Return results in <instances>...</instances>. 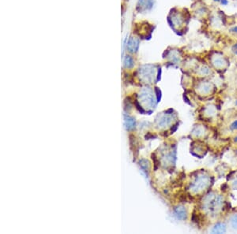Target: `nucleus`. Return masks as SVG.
<instances>
[{
    "label": "nucleus",
    "instance_id": "6e6552de",
    "mask_svg": "<svg viewBox=\"0 0 237 234\" xmlns=\"http://www.w3.org/2000/svg\"><path fill=\"white\" fill-rule=\"evenodd\" d=\"M225 232H226V227L225 224L223 223L217 224L212 230V232L214 233H224Z\"/></svg>",
    "mask_w": 237,
    "mask_h": 234
},
{
    "label": "nucleus",
    "instance_id": "f3484780",
    "mask_svg": "<svg viewBox=\"0 0 237 234\" xmlns=\"http://www.w3.org/2000/svg\"><path fill=\"white\" fill-rule=\"evenodd\" d=\"M178 126H179V124L177 123L176 125H175V126L172 128V129H171V131H172V133H174V132L176 131L177 129H178Z\"/></svg>",
    "mask_w": 237,
    "mask_h": 234
},
{
    "label": "nucleus",
    "instance_id": "1a4fd4ad",
    "mask_svg": "<svg viewBox=\"0 0 237 234\" xmlns=\"http://www.w3.org/2000/svg\"><path fill=\"white\" fill-rule=\"evenodd\" d=\"M197 73H198L200 76H206L208 75V74H210V69L207 65H201V66H198Z\"/></svg>",
    "mask_w": 237,
    "mask_h": 234
},
{
    "label": "nucleus",
    "instance_id": "393cba45",
    "mask_svg": "<svg viewBox=\"0 0 237 234\" xmlns=\"http://www.w3.org/2000/svg\"><path fill=\"white\" fill-rule=\"evenodd\" d=\"M235 54L237 55V50H235Z\"/></svg>",
    "mask_w": 237,
    "mask_h": 234
},
{
    "label": "nucleus",
    "instance_id": "f8f14e48",
    "mask_svg": "<svg viewBox=\"0 0 237 234\" xmlns=\"http://www.w3.org/2000/svg\"><path fill=\"white\" fill-rule=\"evenodd\" d=\"M231 223L232 226L234 227L235 229H237V215L233 216L231 219Z\"/></svg>",
    "mask_w": 237,
    "mask_h": 234
},
{
    "label": "nucleus",
    "instance_id": "4468645a",
    "mask_svg": "<svg viewBox=\"0 0 237 234\" xmlns=\"http://www.w3.org/2000/svg\"><path fill=\"white\" fill-rule=\"evenodd\" d=\"M155 92H156V94H157V102H160V100H161V90H160V89L158 88H157V87H156V88H155Z\"/></svg>",
    "mask_w": 237,
    "mask_h": 234
},
{
    "label": "nucleus",
    "instance_id": "412c9836",
    "mask_svg": "<svg viewBox=\"0 0 237 234\" xmlns=\"http://www.w3.org/2000/svg\"><path fill=\"white\" fill-rule=\"evenodd\" d=\"M227 188H228V184H223L222 186H221V190L225 191L227 189Z\"/></svg>",
    "mask_w": 237,
    "mask_h": 234
},
{
    "label": "nucleus",
    "instance_id": "423d86ee",
    "mask_svg": "<svg viewBox=\"0 0 237 234\" xmlns=\"http://www.w3.org/2000/svg\"><path fill=\"white\" fill-rule=\"evenodd\" d=\"M175 213L176 214L177 217L180 220H184L187 218V211L184 207L179 206L175 209Z\"/></svg>",
    "mask_w": 237,
    "mask_h": 234
},
{
    "label": "nucleus",
    "instance_id": "20e7f679",
    "mask_svg": "<svg viewBox=\"0 0 237 234\" xmlns=\"http://www.w3.org/2000/svg\"><path fill=\"white\" fill-rule=\"evenodd\" d=\"M209 25L215 30H220L225 25V19L220 13H211L208 17Z\"/></svg>",
    "mask_w": 237,
    "mask_h": 234
},
{
    "label": "nucleus",
    "instance_id": "a211bd4d",
    "mask_svg": "<svg viewBox=\"0 0 237 234\" xmlns=\"http://www.w3.org/2000/svg\"><path fill=\"white\" fill-rule=\"evenodd\" d=\"M231 128L232 129H237V121H234L232 124Z\"/></svg>",
    "mask_w": 237,
    "mask_h": 234
},
{
    "label": "nucleus",
    "instance_id": "b1692460",
    "mask_svg": "<svg viewBox=\"0 0 237 234\" xmlns=\"http://www.w3.org/2000/svg\"><path fill=\"white\" fill-rule=\"evenodd\" d=\"M234 142L237 143V136H235V138H234Z\"/></svg>",
    "mask_w": 237,
    "mask_h": 234
},
{
    "label": "nucleus",
    "instance_id": "0eeeda50",
    "mask_svg": "<svg viewBox=\"0 0 237 234\" xmlns=\"http://www.w3.org/2000/svg\"><path fill=\"white\" fill-rule=\"evenodd\" d=\"M153 6V0H139V7L142 10H147Z\"/></svg>",
    "mask_w": 237,
    "mask_h": 234
},
{
    "label": "nucleus",
    "instance_id": "6ab92c4d",
    "mask_svg": "<svg viewBox=\"0 0 237 234\" xmlns=\"http://www.w3.org/2000/svg\"><path fill=\"white\" fill-rule=\"evenodd\" d=\"M183 98H184V100H185V102H187V104H189V105H191V102H190V100H189V99L187 98V96H185V95H184V96H183Z\"/></svg>",
    "mask_w": 237,
    "mask_h": 234
},
{
    "label": "nucleus",
    "instance_id": "5701e85b",
    "mask_svg": "<svg viewBox=\"0 0 237 234\" xmlns=\"http://www.w3.org/2000/svg\"><path fill=\"white\" fill-rule=\"evenodd\" d=\"M233 185H234V187H235V188H236L237 187V181H234V183H233Z\"/></svg>",
    "mask_w": 237,
    "mask_h": 234
},
{
    "label": "nucleus",
    "instance_id": "aec40b11",
    "mask_svg": "<svg viewBox=\"0 0 237 234\" xmlns=\"http://www.w3.org/2000/svg\"><path fill=\"white\" fill-rule=\"evenodd\" d=\"M173 112H174V110H173V109H172V108L168 109V111H165V113L168 114H172V113H173Z\"/></svg>",
    "mask_w": 237,
    "mask_h": 234
},
{
    "label": "nucleus",
    "instance_id": "9b49d317",
    "mask_svg": "<svg viewBox=\"0 0 237 234\" xmlns=\"http://www.w3.org/2000/svg\"><path fill=\"white\" fill-rule=\"evenodd\" d=\"M152 159H153V163H154V170H157V169H158V167H159L160 163L157 160V159L155 154H153V155H152Z\"/></svg>",
    "mask_w": 237,
    "mask_h": 234
},
{
    "label": "nucleus",
    "instance_id": "f257e3e1",
    "mask_svg": "<svg viewBox=\"0 0 237 234\" xmlns=\"http://www.w3.org/2000/svg\"><path fill=\"white\" fill-rule=\"evenodd\" d=\"M191 14L187 9L180 8L177 9L176 11H174L171 14V25L176 31L179 32L186 31V29L188 26L190 21Z\"/></svg>",
    "mask_w": 237,
    "mask_h": 234
},
{
    "label": "nucleus",
    "instance_id": "2eb2a0df",
    "mask_svg": "<svg viewBox=\"0 0 237 234\" xmlns=\"http://www.w3.org/2000/svg\"><path fill=\"white\" fill-rule=\"evenodd\" d=\"M229 32L234 35H237V25H233L229 29Z\"/></svg>",
    "mask_w": 237,
    "mask_h": 234
},
{
    "label": "nucleus",
    "instance_id": "dca6fc26",
    "mask_svg": "<svg viewBox=\"0 0 237 234\" xmlns=\"http://www.w3.org/2000/svg\"><path fill=\"white\" fill-rule=\"evenodd\" d=\"M156 137H157V136H156L155 135H153V134L150 133V132H148L145 136V138L146 139V140H150V139L156 138Z\"/></svg>",
    "mask_w": 237,
    "mask_h": 234
},
{
    "label": "nucleus",
    "instance_id": "9d476101",
    "mask_svg": "<svg viewBox=\"0 0 237 234\" xmlns=\"http://www.w3.org/2000/svg\"><path fill=\"white\" fill-rule=\"evenodd\" d=\"M199 88L200 90L202 91L203 93H207V92H209L211 90V84H209V83H206V82H205V83L202 82L201 84H200Z\"/></svg>",
    "mask_w": 237,
    "mask_h": 234
},
{
    "label": "nucleus",
    "instance_id": "4be33fe9",
    "mask_svg": "<svg viewBox=\"0 0 237 234\" xmlns=\"http://www.w3.org/2000/svg\"><path fill=\"white\" fill-rule=\"evenodd\" d=\"M233 49H234V50H237V43L236 44H234V45H233Z\"/></svg>",
    "mask_w": 237,
    "mask_h": 234
},
{
    "label": "nucleus",
    "instance_id": "39448f33",
    "mask_svg": "<svg viewBox=\"0 0 237 234\" xmlns=\"http://www.w3.org/2000/svg\"><path fill=\"white\" fill-rule=\"evenodd\" d=\"M139 47V40L137 38L131 37L127 43V49L130 52H136Z\"/></svg>",
    "mask_w": 237,
    "mask_h": 234
},
{
    "label": "nucleus",
    "instance_id": "ddd939ff",
    "mask_svg": "<svg viewBox=\"0 0 237 234\" xmlns=\"http://www.w3.org/2000/svg\"><path fill=\"white\" fill-rule=\"evenodd\" d=\"M134 104H135V107H136V108L138 109V110H139L140 113H142V114L145 113V111H144V110H143V109H142V107H141L140 105H139V102H138V101L135 100V102H134Z\"/></svg>",
    "mask_w": 237,
    "mask_h": 234
},
{
    "label": "nucleus",
    "instance_id": "f03ea898",
    "mask_svg": "<svg viewBox=\"0 0 237 234\" xmlns=\"http://www.w3.org/2000/svg\"><path fill=\"white\" fill-rule=\"evenodd\" d=\"M210 60L212 62V65L218 69H223L226 65H229V61L222 52L214 50L210 54Z\"/></svg>",
    "mask_w": 237,
    "mask_h": 234
},
{
    "label": "nucleus",
    "instance_id": "7ed1b4c3",
    "mask_svg": "<svg viewBox=\"0 0 237 234\" xmlns=\"http://www.w3.org/2000/svg\"><path fill=\"white\" fill-rule=\"evenodd\" d=\"M192 14L195 15V17L198 19H206L207 20L210 14H211L210 9L208 8L203 2L198 1L194 4Z\"/></svg>",
    "mask_w": 237,
    "mask_h": 234
}]
</instances>
